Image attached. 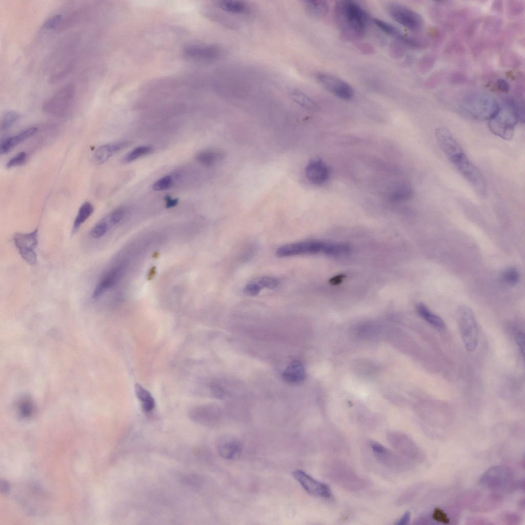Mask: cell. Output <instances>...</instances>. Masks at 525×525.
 <instances>
[{
  "label": "cell",
  "instance_id": "6da1fadb",
  "mask_svg": "<svg viewBox=\"0 0 525 525\" xmlns=\"http://www.w3.org/2000/svg\"><path fill=\"white\" fill-rule=\"evenodd\" d=\"M334 15L339 29L344 35L352 39L361 37L367 24L366 12L356 2L339 1L335 4Z\"/></svg>",
  "mask_w": 525,
  "mask_h": 525
},
{
  "label": "cell",
  "instance_id": "7a4b0ae2",
  "mask_svg": "<svg viewBox=\"0 0 525 525\" xmlns=\"http://www.w3.org/2000/svg\"><path fill=\"white\" fill-rule=\"evenodd\" d=\"M524 118L523 108L512 99L506 98L489 120V128L495 135L509 140L513 137L517 123L523 122Z\"/></svg>",
  "mask_w": 525,
  "mask_h": 525
},
{
  "label": "cell",
  "instance_id": "3957f363",
  "mask_svg": "<svg viewBox=\"0 0 525 525\" xmlns=\"http://www.w3.org/2000/svg\"><path fill=\"white\" fill-rule=\"evenodd\" d=\"M459 106L463 112L474 119L489 120L498 111L499 103L488 93L472 92L461 98Z\"/></svg>",
  "mask_w": 525,
  "mask_h": 525
},
{
  "label": "cell",
  "instance_id": "277c9868",
  "mask_svg": "<svg viewBox=\"0 0 525 525\" xmlns=\"http://www.w3.org/2000/svg\"><path fill=\"white\" fill-rule=\"evenodd\" d=\"M76 93L73 83H68L58 89L43 103V110L47 114L63 116L68 111Z\"/></svg>",
  "mask_w": 525,
  "mask_h": 525
},
{
  "label": "cell",
  "instance_id": "5b68a950",
  "mask_svg": "<svg viewBox=\"0 0 525 525\" xmlns=\"http://www.w3.org/2000/svg\"><path fill=\"white\" fill-rule=\"evenodd\" d=\"M333 250V243L310 240L283 245L276 250V254L278 257L318 253L332 255Z\"/></svg>",
  "mask_w": 525,
  "mask_h": 525
},
{
  "label": "cell",
  "instance_id": "8992f818",
  "mask_svg": "<svg viewBox=\"0 0 525 525\" xmlns=\"http://www.w3.org/2000/svg\"><path fill=\"white\" fill-rule=\"evenodd\" d=\"M457 319L462 341L467 350L473 351L478 341V330L472 310L462 306L457 311Z\"/></svg>",
  "mask_w": 525,
  "mask_h": 525
},
{
  "label": "cell",
  "instance_id": "52a82bcc",
  "mask_svg": "<svg viewBox=\"0 0 525 525\" xmlns=\"http://www.w3.org/2000/svg\"><path fill=\"white\" fill-rule=\"evenodd\" d=\"M386 9L393 19L407 29L413 31H418L421 29L422 18L414 10L395 3H389Z\"/></svg>",
  "mask_w": 525,
  "mask_h": 525
},
{
  "label": "cell",
  "instance_id": "ba28073f",
  "mask_svg": "<svg viewBox=\"0 0 525 525\" xmlns=\"http://www.w3.org/2000/svg\"><path fill=\"white\" fill-rule=\"evenodd\" d=\"M513 479L512 470L506 466H496L488 469L480 479V483L492 490L504 489Z\"/></svg>",
  "mask_w": 525,
  "mask_h": 525
},
{
  "label": "cell",
  "instance_id": "9c48e42d",
  "mask_svg": "<svg viewBox=\"0 0 525 525\" xmlns=\"http://www.w3.org/2000/svg\"><path fill=\"white\" fill-rule=\"evenodd\" d=\"M38 230L36 228L29 233H16L13 236L14 244L22 258L28 264L36 262V249L38 245Z\"/></svg>",
  "mask_w": 525,
  "mask_h": 525
},
{
  "label": "cell",
  "instance_id": "30bf717a",
  "mask_svg": "<svg viewBox=\"0 0 525 525\" xmlns=\"http://www.w3.org/2000/svg\"><path fill=\"white\" fill-rule=\"evenodd\" d=\"M453 165L479 194L481 196L486 194V185L482 174L465 154Z\"/></svg>",
  "mask_w": 525,
  "mask_h": 525
},
{
  "label": "cell",
  "instance_id": "8fae6325",
  "mask_svg": "<svg viewBox=\"0 0 525 525\" xmlns=\"http://www.w3.org/2000/svg\"><path fill=\"white\" fill-rule=\"evenodd\" d=\"M316 78L325 89L340 99L349 100L354 95L352 87L339 77L321 72L316 74Z\"/></svg>",
  "mask_w": 525,
  "mask_h": 525
},
{
  "label": "cell",
  "instance_id": "7c38bea8",
  "mask_svg": "<svg viewBox=\"0 0 525 525\" xmlns=\"http://www.w3.org/2000/svg\"><path fill=\"white\" fill-rule=\"evenodd\" d=\"M435 136L440 149L452 164L465 154L447 128H436Z\"/></svg>",
  "mask_w": 525,
  "mask_h": 525
},
{
  "label": "cell",
  "instance_id": "4fadbf2b",
  "mask_svg": "<svg viewBox=\"0 0 525 525\" xmlns=\"http://www.w3.org/2000/svg\"><path fill=\"white\" fill-rule=\"evenodd\" d=\"M292 475L308 493L322 497L331 496V490L327 484L314 479L304 471L297 470L293 472Z\"/></svg>",
  "mask_w": 525,
  "mask_h": 525
},
{
  "label": "cell",
  "instance_id": "5bb4252c",
  "mask_svg": "<svg viewBox=\"0 0 525 525\" xmlns=\"http://www.w3.org/2000/svg\"><path fill=\"white\" fill-rule=\"evenodd\" d=\"M390 442L403 454L412 460H420L422 457L419 448L406 435L400 433H392L389 434Z\"/></svg>",
  "mask_w": 525,
  "mask_h": 525
},
{
  "label": "cell",
  "instance_id": "9a60e30c",
  "mask_svg": "<svg viewBox=\"0 0 525 525\" xmlns=\"http://www.w3.org/2000/svg\"><path fill=\"white\" fill-rule=\"evenodd\" d=\"M122 271L121 266H116L102 275L93 290L92 298L95 299L98 298L114 286L120 277Z\"/></svg>",
  "mask_w": 525,
  "mask_h": 525
},
{
  "label": "cell",
  "instance_id": "2e32d148",
  "mask_svg": "<svg viewBox=\"0 0 525 525\" xmlns=\"http://www.w3.org/2000/svg\"><path fill=\"white\" fill-rule=\"evenodd\" d=\"M307 178L312 183L320 185L327 181L330 175L329 169L321 159L315 158L311 160L306 168Z\"/></svg>",
  "mask_w": 525,
  "mask_h": 525
},
{
  "label": "cell",
  "instance_id": "e0dca14e",
  "mask_svg": "<svg viewBox=\"0 0 525 525\" xmlns=\"http://www.w3.org/2000/svg\"><path fill=\"white\" fill-rule=\"evenodd\" d=\"M282 378L289 385H298L306 378V371L302 362L297 360L291 361L282 373Z\"/></svg>",
  "mask_w": 525,
  "mask_h": 525
},
{
  "label": "cell",
  "instance_id": "ac0fdd59",
  "mask_svg": "<svg viewBox=\"0 0 525 525\" xmlns=\"http://www.w3.org/2000/svg\"><path fill=\"white\" fill-rule=\"evenodd\" d=\"M37 131V128L32 127L23 130L17 134L5 138L1 142L0 153L5 154L15 147L33 136Z\"/></svg>",
  "mask_w": 525,
  "mask_h": 525
},
{
  "label": "cell",
  "instance_id": "d6986e66",
  "mask_svg": "<svg viewBox=\"0 0 525 525\" xmlns=\"http://www.w3.org/2000/svg\"><path fill=\"white\" fill-rule=\"evenodd\" d=\"M129 145L130 143L128 141H119L103 145L96 149L94 153L95 160L98 164L104 163Z\"/></svg>",
  "mask_w": 525,
  "mask_h": 525
},
{
  "label": "cell",
  "instance_id": "ffe728a7",
  "mask_svg": "<svg viewBox=\"0 0 525 525\" xmlns=\"http://www.w3.org/2000/svg\"><path fill=\"white\" fill-rule=\"evenodd\" d=\"M187 51L186 53L190 56L206 59H214L220 54L219 49L214 46L192 47Z\"/></svg>",
  "mask_w": 525,
  "mask_h": 525
},
{
  "label": "cell",
  "instance_id": "44dd1931",
  "mask_svg": "<svg viewBox=\"0 0 525 525\" xmlns=\"http://www.w3.org/2000/svg\"><path fill=\"white\" fill-rule=\"evenodd\" d=\"M374 22L386 34L396 37L409 45H413V39L404 35L398 28L393 25L377 18H374Z\"/></svg>",
  "mask_w": 525,
  "mask_h": 525
},
{
  "label": "cell",
  "instance_id": "7402d4cb",
  "mask_svg": "<svg viewBox=\"0 0 525 525\" xmlns=\"http://www.w3.org/2000/svg\"><path fill=\"white\" fill-rule=\"evenodd\" d=\"M305 7L310 16L318 18L325 16L329 10L328 3L325 1H306Z\"/></svg>",
  "mask_w": 525,
  "mask_h": 525
},
{
  "label": "cell",
  "instance_id": "603a6c76",
  "mask_svg": "<svg viewBox=\"0 0 525 525\" xmlns=\"http://www.w3.org/2000/svg\"><path fill=\"white\" fill-rule=\"evenodd\" d=\"M134 389L136 397L140 402L144 410L147 412L152 411L155 407V402L150 392L138 383L135 384Z\"/></svg>",
  "mask_w": 525,
  "mask_h": 525
},
{
  "label": "cell",
  "instance_id": "cb8c5ba5",
  "mask_svg": "<svg viewBox=\"0 0 525 525\" xmlns=\"http://www.w3.org/2000/svg\"><path fill=\"white\" fill-rule=\"evenodd\" d=\"M417 312L425 320L433 326L442 329L445 327L443 320L438 315L433 313L424 304H419L416 307Z\"/></svg>",
  "mask_w": 525,
  "mask_h": 525
},
{
  "label": "cell",
  "instance_id": "d4e9b609",
  "mask_svg": "<svg viewBox=\"0 0 525 525\" xmlns=\"http://www.w3.org/2000/svg\"><path fill=\"white\" fill-rule=\"evenodd\" d=\"M94 211L92 205L89 201H86L79 208L77 214L74 220L72 232L76 233L82 225L92 215Z\"/></svg>",
  "mask_w": 525,
  "mask_h": 525
},
{
  "label": "cell",
  "instance_id": "484cf974",
  "mask_svg": "<svg viewBox=\"0 0 525 525\" xmlns=\"http://www.w3.org/2000/svg\"><path fill=\"white\" fill-rule=\"evenodd\" d=\"M412 195L411 186L407 182L398 183L390 192L389 197L394 201H400L410 198Z\"/></svg>",
  "mask_w": 525,
  "mask_h": 525
},
{
  "label": "cell",
  "instance_id": "4316f807",
  "mask_svg": "<svg viewBox=\"0 0 525 525\" xmlns=\"http://www.w3.org/2000/svg\"><path fill=\"white\" fill-rule=\"evenodd\" d=\"M292 99L302 107L311 110L316 111L318 106L309 96L298 90H293L290 92Z\"/></svg>",
  "mask_w": 525,
  "mask_h": 525
},
{
  "label": "cell",
  "instance_id": "83f0119b",
  "mask_svg": "<svg viewBox=\"0 0 525 525\" xmlns=\"http://www.w3.org/2000/svg\"><path fill=\"white\" fill-rule=\"evenodd\" d=\"M221 158V153L217 151L208 150L199 152L196 156L197 161L206 167L214 165Z\"/></svg>",
  "mask_w": 525,
  "mask_h": 525
},
{
  "label": "cell",
  "instance_id": "f1b7e54d",
  "mask_svg": "<svg viewBox=\"0 0 525 525\" xmlns=\"http://www.w3.org/2000/svg\"><path fill=\"white\" fill-rule=\"evenodd\" d=\"M240 451V445L234 441L225 442L218 447V452L220 455L227 459L233 458L237 454H238Z\"/></svg>",
  "mask_w": 525,
  "mask_h": 525
},
{
  "label": "cell",
  "instance_id": "f546056e",
  "mask_svg": "<svg viewBox=\"0 0 525 525\" xmlns=\"http://www.w3.org/2000/svg\"><path fill=\"white\" fill-rule=\"evenodd\" d=\"M219 6L226 12L236 14L242 13L247 9V6L244 2L232 0L222 1L219 3Z\"/></svg>",
  "mask_w": 525,
  "mask_h": 525
},
{
  "label": "cell",
  "instance_id": "4dcf8cb0",
  "mask_svg": "<svg viewBox=\"0 0 525 525\" xmlns=\"http://www.w3.org/2000/svg\"><path fill=\"white\" fill-rule=\"evenodd\" d=\"M501 279L506 285L510 286L516 285L519 281L520 274L517 269L509 268L503 271Z\"/></svg>",
  "mask_w": 525,
  "mask_h": 525
},
{
  "label": "cell",
  "instance_id": "1f68e13d",
  "mask_svg": "<svg viewBox=\"0 0 525 525\" xmlns=\"http://www.w3.org/2000/svg\"><path fill=\"white\" fill-rule=\"evenodd\" d=\"M108 228L109 224L107 220L103 219L95 224L91 228L89 235L93 239L100 238L107 233Z\"/></svg>",
  "mask_w": 525,
  "mask_h": 525
},
{
  "label": "cell",
  "instance_id": "d6a6232c",
  "mask_svg": "<svg viewBox=\"0 0 525 525\" xmlns=\"http://www.w3.org/2000/svg\"><path fill=\"white\" fill-rule=\"evenodd\" d=\"M19 114L16 111H10L6 112L1 121V129L2 131L9 130L19 119Z\"/></svg>",
  "mask_w": 525,
  "mask_h": 525
},
{
  "label": "cell",
  "instance_id": "836d02e7",
  "mask_svg": "<svg viewBox=\"0 0 525 525\" xmlns=\"http://www.w3.org/2000/svg\"><path fill=\"white\" fill-rule=\"evenodd\" d=\"M152 150V148L150 146H144L137 147L124 157V161L125 162H131L135 160L141 156L150 153Z\"/></svg>",
  "mask_w": 525,
  "mask_h": 525
},
{
  "label": "cell",
  "instance_id": "e575fe53",
  "mask_svg": "<svg viewBox=\"0 0 525 525\" xmlns=\"http://www.w3.org/2000/svg\"><path fill=\"white\" fill-rule=\"evenodd\" d=\"M63 24V16L55 14L47 19L43 25V28L47 30H53L60 27Z\"/></svg>",
  "mask_w": 525,
  "mask_h": 525
},
{
  "label": "cell",
  "instance_id": "d590c367",
  "mask_svg": "<svg viewBox=\"0 0 525 525\" xmlns=\"http://www.w3.org/2000/svg\"><path fill=\"white\" fill-rule=\"evenodd\" d=\"M173 184L172 178L171 176H165L157 180L153 185V189L155 191L165 190L170 188Z\"/></svg>",
  "mask_w": 525,
  "mask_h": 525
},
{
  "label": "cell",
  "instance_id": "8d00e7d4",
  "mask_svg": "<svg viewBox=\"0 0 525 525\" xmlns=\"http://www.w3.org/2000/svg\"><path fill=\"white\" fill-rule=\"evenodd\" d=\"M126 213L125 209L119 207L112 211L107 217V220L112 225H116L124 217Z\"/></svg>",
  "mask_w": 525,
  "mask_h": 525
},
{
  "label": "cell",
  "instance_id": "74e56055",
  "mask_svg": "<svg viewBox=\"0 0 525 525\" xmlns=\"http://www.w3.org/2000/svg\"><path fill=\"white\" fill-rule=\"evenodd\" d=\"M27 158L25 152H21L12 157L7 163V168H12L24 164Z\"/></svg>",
  "mask_w": 525,
  "mask_h": 525
},
{
  "label": "cell",
  "instance_id": "f35d334b",
  "mask_svg": "<svg viewBox=\"0 0 525 525\" xmlns=\"http://www.w3.org/2000/svg\"><path fill=\"white\" fill-rule=\"evenodd\" d=\"M261 287L269 289H273L278 285V280L274 277L265 276L261 277L258 281Z\"/></svg>",
  "mask_w": 525,
  "mask_h": 525
},
{
  "label": "cell",
  "instance_id": "ab89813d",
  "mask_svg": "<svg viewBox=\"0 0 525 525\" xmlns=\"http://www.w3.org/2000/svg\"><path fill=\"white\" fill-rule=\"evenodd\" d=\"M72 69V65L71 64H68L66 67H64L63 69L59 71L56 74L51 77L50 82L51 83H55L58 80H60L62 78H64L66 75L68 74Z\"/></svg>",
  "mask_w": 525,
  "mask_h": 525
},
{
  "label": "cell",
  "instance_id": "60d3db41",
  "mask_svg": "<svg viewBox=\"0 0 525 525\" xmlns=\"http://www.w3.org/2000/svg\"><path fill=\"white\" fill-rule=\"evenodd\" d=\"M262 287L256 282H251L247 284L244 288V292L248 295H256L260 292Z\"/></svg>",
  "mask_w": 525,
  "mask_h": 525
},
{
  "label": "cell",
  "instance_id": "b9f144b4",
  "mask_svg": "<svg viewBox=\"0 0 525 525\" xmlns=\"http://www.w3.org/2000/svg\"><path fill=\"white\" fill-rule=\"evenodd\" d=\"M515 340L521 353L523 355L524 352V333L520 331H517L515 333Z\"/></svg>",
  "mask_w": 525,
  "mask_h": 525
},
{
  "label": "cell",
  "instance_id": "7bdbcfd3",
  "mask_svg": "<svg viewBox=\"0 0 525 525\" xmlns=\"http://www.w3.org/2000/svg\"><path fill=\"white\" fill-rule=\"evenodd\" d=\"M433 517L436 520L445 523H448L449 521V519L448 518L446 514L442 510L438 509H436L434 510Z\"/></svg>",
  "mask_w": 525,
  "mask_h": 525
},
{
  "label": "cell",
  "instance_id": "ee69618b",
  "mask_svg": "<svg viewBox=\"0 0 525 525\" xmlns=\"http://www.w3.org/2000/svg\"><path fill=\"white\" fill-rule=\"evenodd\" d=\"M21 410L23 416H28L31 413L32 406L28 401H25L21 405Z\"/></svg>",
  "mask_w": 525,
  "mask_h": 525
},
{
  "label": "cell",
  "instance_id": "f6af8a7d",
  "mask_svg": "<svg viewBox=\"0 0 525 525\" xmlns=\"http://www.w3.org/2000/svg\"><path fill=\"white\" fill-rule=\"evenodd\" d=\"M411 514L409 512H406L403 516L395 523L396 524L403 525L409 523L410 520Z\"/></svg>",
  "mask_w": 525,
  "mask_h": 525
},
{
  "label": "cell",
  "instance_id": "bcb514c9",
  "mask_svg": "<svg viewBox=\"0 0 525 525\" xmlns=\"http://www.w3.org/2000/svg\"><path fill=\"white\" fill-rule=\"evenodd\" d=\"M165 200L166 201V207L167 208H170L175 206L178 203V200L177 198L172 199L169 196H166L165 197Z\"/></svg>",
  "mask_w": 525,
  "mask_h": 525
},
{
  "label": "cell",
  "instance_id": "7dc6e473",
  "mask_svg": "<svg viewBox=\"0 0 525 525\" xmlns=\"http://www.w3.org/2000/svg\"><path fill=\"white\" fill-rule=\"evenodd\" d=\"M498 87L499 89L502 91H507L509 88V85L507 82L504 80L500 79L498 82Z\"/></svg>",
  "mask_w": 525,
  "mask_h": 525
},
{
  "label": "cell",
  "instance_id": "c3c4849f",
  "mask_svg": "<svg viewBox=\"0 0 525 525\" xmlns=\"http://www.w3.org/2000/svg\"><path fill=\"white\" fill-rule=\"evenodd\" d=\"M344 277V275H337L334 277L333 278L331 279V283L333 285H336L340 283Z\"/></svg>",
  "mask_w": 525,
  "mask_h": 525
}]
</instances>
